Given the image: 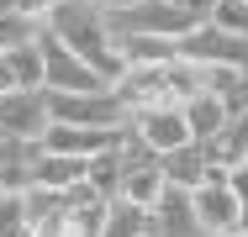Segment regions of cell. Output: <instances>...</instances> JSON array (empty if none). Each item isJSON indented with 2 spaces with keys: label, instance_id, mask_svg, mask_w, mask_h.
<instances>
[{
  "label": "cell",
  "instance_id": "1",
  "mask_svg": "<svg viewBox=\"0 0 248 237\" xmlns=\"http://www.w3.org/2000/svg\"><path fill=\"white\" fill-rule=\"evenodd\" d=\"M48 32L69 53H79L111 90L127 79V58H122V47L111 37V21H106V11H100L95 0H58L48 11Z\"/></svg>",
  "mask_w": 248,
  "mask_h": 237
},
{
  "label": "cell",
  "instance_id": "2",
  "mask_svg": "<svg viewBox=\"0 0 248 237\" xmlns=\"http://www.w3.org/2000/svg\"><path fill=\"white\" fill-rule=\"evenodd\" d=\"M48 105H53V121H63V127H95V132L127 127V111H122L116 90H100V95H53L48 90Z\"/></svg>",
  "mask_w": 248,
  "mask_h": 237
},
{
  "label": "cell",
  "instance_id": "3",
  "mask_svg": "<svg viewBox=\"0 0 248 237\" xmlns=\"http://www.w3.org/2000/svg\"><path fill=\"white\" fill-rule=\"evenodd\" d=\"M37 47H43V58H48V90L53 95H100V90H111L95 69H90L79 53H69L53 32H43V43H37Z\"/></svg>",
  "mask_w": 248,
  "mask_h": 237
},
{
  "label": "cell",
  "instance_id": "4",
  "mask_svg": "<svg viewBox=\"0 0 248 237\" xmlns=\"http://www.w3.org/2000/svg\"><path fill=\"white\" fill-rule=\"evenodd\" d=\"M53 127V105L48 90H16L0 100V137H21V142H43Z\"/></svg>",
  "mask_w": 248,
  "mask_h": 237
},
{
  "label": "cell",
  "instance_id": "5",
  "mask_svg": "<svg viewBox=\"0 0 248 237\" xmlns=\"http://www.w3.org/2000/svg\"><path fill=\"white\" fill-rule=\"evenodd\" d=\"M196 216L206 237H238L243 232V200L227 185H201L196 190Z\"/></svg>",
  "mask_w": 248,
  "mask_h": 237
},
{
  "label": "cell",
  "instance_id": "6",
  "mask_svg": "<svg viewBox=\"0 0 248 237\" xmlns=\"http://www.w3.org/2000/svg\"><path fill=\"white\" fill-rule=\"evenodd\" d=\"M143 142H148L158 158H169V153H180V148H190V121H185V105H164V111H148V116H138L132 121Z\"/></svg>",
  "mask_w": 248,
  "mask_h": 237
},
{
  "label": "cell",
  "instance_id": "7",
  "mask_svg": "<svg viewBox=\"0 0 248 237\" xmlns=\"http://www.w3.org/2000/svg\"><path fill=\"white\" fill-rule=\"evenodd\" d=\"M43 142H21V137H0V190L11 195H32V174L43 163Z\"/></svg>",
  "mask_w": 248,
  "mask_h": 237
},
{
  "label": "cell",
  "instance_id": "8",
  "mask_svg": "<svg viewBox=\"0 0 248 237\" xmlns=\"http://www.w3.org/2000/svg\"><path fill=\"white\" fill-rule=\"evenodd\" d=\"M153 222L164 237H206L201 232V216H196V195L190 190H164V200L153 206Z\"/></svg>",
  "mask_w": 248,
  "mask_h": 237
},
{
  "label": "cell",
  "instance_id": "9",
  "mask_svg": "<svg viewBox=\"0 0 248 237\" xmlns=\"http://www.w3.org/2000/svg\"><path fill=\"white\" fill-rule=\"evenodd\" d=\"M90 179V163L85 158H63V153H43L37 174H32V190H48V195H69L74 185Z\"/></svg>",
  "mask_w": 248,
  "mask_h": 237
},
{
  "label": "cell",
  "instance_id": "10",
  "mask_svg": "<svg viewBox=\"0 0 248 237\" xmlns=\"http://www.w3.org/2000/svg\"><path fill=\"white\" fill-rule=\"evenodd\" d=\"M185 121H190V137L196 142H217L232 127V111H227L222 95H196V100H185Z\"/></svg>",
  "mask_w": 248,
  "mask_h": 237
},
{
  "label": "cell",
  "instance_id": "11",
  "mask_svg": "<svg viewBox=\"0 0 248 237\" xmlns=\"http://www.w3.org/2000/svg\"><path fill=\"white\" fill-rule=\"evenodd\" d=\"M158 169H164V179H169L174 190H190V195H196V190L206 185V169H211V163H206V148L190 142V148H180V153L158 158Z\"/></svg>",
  "mask_w": 248,
  "mask_h": 237
},
{
  "label": "cell",
  "instance_id": "12",
  "mask_svg": "<svg viewBox=\"0 0 248 237\" xmlns=\"http://www.w3.org/2000/svg\"><path fill=\"white\" fill-rule=\"evenodd\" d=\"M164 190H169L164 169H158V163H143V169H127V179H122V195H116V200H127V206H138V211H153V206L164 200Z\"/></svg>",
  "mask_w": 248,
  "mask_h": 237
},
{
  "label": "cell",
  "instance_id": "13",
  "mask_svg": "<svg viewBox=\"0 0 248 237\" xmlns=\"http://www.w3.org/2000/svg\"><path fill=\"white\" fill-rule=\"evenodd\" d=\"M48 32V16H27V11H11L0 16V53H21V47H37Z\"/></svg>",
  "mask_w": 248,
  "mask_h": 237
},
{
  "label": "cell",
  "instance_id": "14",
  "mask_svg": "<svg viewBox=\"0 0 248 237\" xmlns=\"http://www.w3.org/2000/svg\"><path fill=\"white\" fill-rule=\"evenodd\" d=\"M122 179H127V163H122V153L111 148V153H100V158H90V185L106 195V200H116L122 195Z\"/></svg>",
  "mask_w": 248,
  "mask_h": 237
},
{
  "label": "cell",
  "instance_id": "15",
  "mask_svg": "<svg viewBox=\"0 0 248 237\" xmlns=\"http://www.w3.org/2000/svg\"><path fill=\"white\" fill-rule=\"evenodd\" d=\"M5 58H11L21 90H48V58H43V47H21V53H5Z\"/></svg>",
  "mask_w": 248,
  "mask_h": 237
},
{
  "label": "cell",
  "instance_id": "16",
  "mask_svg": "<svg viewBox=\"0 0 248 237\" xmlns=\"http://www.w3.org/2000/svg\"><path fill=\"white\" fill-rule=\"evenodd\" d=\"M27 232H32L27 195H11V190H0V237H27Z\"/></svg>",
  "mask_w": 248,
  "mask_h": 237
},
{
  "label": "cell",
  "instance_id": "17",
  "mask_svg": "<svg viewBox=\"0 0 248 237\" xmlns=\"http://www.w3.org/2000/svg\"><path fill=\"white\" fill-rule=\"evenodd\" d=\"M211 27L227 32V37H248V0H217Z\"/></svg>",
  "mask_w": 248,
  "mask_h": 237
},
{
  "label": "cell",
  "instance_id": "18",
  "mask_svg": "<svg viewBox=\"0 0 248 237\" xmlns=\"http://www.w3.org/2000/svg\"><path fill=\"white\" fill-rule=\"evenodd\" d=\"M227 142H232V148L248 158V111H243V116H232V127H227Z\"/></svg>",
  "mask_w": 248,
  "mask_h": 237
},
{
  "label": "cell",
  "instance_id": "19",
  "mask_svg": "<svg viewBox=\"0 0 248 237\" xmlns=\"http://www.w3.org/2000/svg\"><path fill=\"white\" fill-rule=\"evenodd\" d=\"M169 5H180V11L196 16V21H211V11H217V0H169Z\"/></svg>",
  "mask_w": 248,
  "mask_h": 237
},
{
  "label": "cell",
  "instance_id": "20",
  "mask_svg": "<svg viewBox=\"0 0 248 237\" xmlns=\"http://www.w3.org/2000/svg\"><path fill=\"white\" fill-rule=\"evenodd\" d=\"M227 190H232V195H238V200L248 206V163H238V169L227 174Z\"/></svg>",
  "mask_w": 248,
  "mask_h": 237
},
{
  "label": "cell",
  "instance_id": "21",
  "mask_svg": "<svg viewBox=\"0 0 248 237\" xmlns=\"http://www.w3.org/2000/svg\"><path fill=\"white\" fill-rule=\"evenodd\" d=\"M16 90H21V85H16V69H11V58L0 53V100H5V95H16Z\"/></svg>",
  "mask_w": 248,
  "mask_h": 237
},
{
  "label": "cell",
  "instance_id": "22",
  "mask_svg": "<svg viewBox=\"0 0 248 237\" xmlns=\"http://www.w3.org/2000/svg\"><path fill=\"white\" fill-rule=\"evenodd\" d=\"M95 5L111 16V11H132V5H143V0H95Z\"/></svg>",
  "mask_w": 248,
  "mask_h": 237
},
{
  "label": "cell",
  "instance_id": "23",
  "mask_svg": "<svg viewBox=\"0 0 248 237\" xmlns=\"http://www.w3.org/2000/svg\"><path fill=\"white\" fill-rule=\"evenodd\" d=\"M243 163H248V158H243Z\"/></svg>",
  "mask_w": 248,
  "mask_h": 237
}]
</instances>
